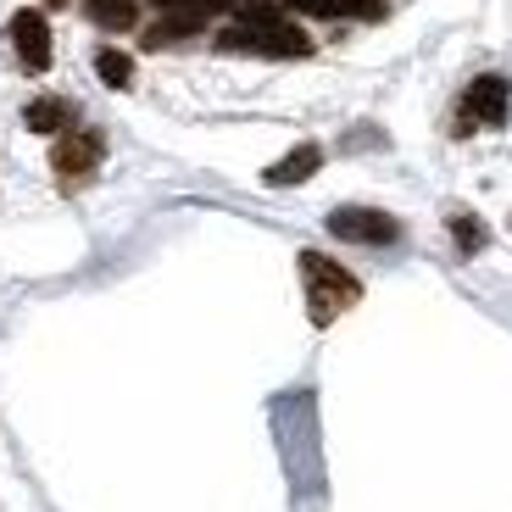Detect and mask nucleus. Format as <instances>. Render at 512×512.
Instances as JSON below:
<instances>
[{"instance_id": "obj_1", "label": "nucleus", "mask_w": 512, "mask_h": 512, "mask_svg": "<svg viewBox=\"0 0 512 512\" xmlns=\"http://www.w3.org/2000/svg\"><path fill=\"white\" fill-rule=\"evenodd\" d=\"M218 51H234V56H312V39L279 12V6H245L240 23L218 34Z\"/></svg>"}, {"instance_id": "obj_8", "label": "nucleus", "mask_w": 512, "mask_h": 512, "mask_svg": "<svg viewBox=\"0 0 512 512\" xmlns=\"http://www.w3.org/2000/svg\"><path fill=\"white\" fill-rule=\"evenodd\" d=\"M23 123L34 128V134H62V128H73V106H67L62 95H39V101H28Z\"/></svg>"}, {"instance_id": "obj_12", "label": "nucleus", "mask_w": 512, "mask_h": 512, "mask_svg": "<svg viewBox=\"0 0 512 512\" xmlns=\"http://www.w3.org/2000/svg\"><path fill=\"white\" fill-rule=\"evenodd\" d=\"M95 73H101V84H112V90H123L128 78H134V62H128L123 51H101V56H95Z\"/></svg>"}, {"instance_id": "obj_13", "label": "nucleus", "mask_w": 512, "mask_h": 512, "mask_svg": "<svg viewBox=\"0 0 512 512\" xmlns=\"http://www.w3.org/2000/svg\"><path fill=\"white\" fill-rule=\"evenodd\" d=\"M162 12H195V17H212L223 12V6H234V0H156Z\"/></svg>"}, {"instance_id": "obj_10", "label": "nucleus", "mask_w": 512, "mask_h": 512, "mask_svg": "<svg viewBox=\"0 0 512 512\" xmlns=\"http://www.w3.org/2000/svg\"><path fill=\"white\" fill-rule=\"evenodd\" d=\"M451 240H457L462 256H474V251H485V245H490V229L474 218V212H451Z\"/></svg>"}, {"instance_id": "obj_11", "label": "nucleus", "mask_w": 512, "mask_h": 512, "mask_svg": "<svg viewBox=\"0 0 512 512\" xmlns=\"http://www.w3.org/2000/svg\"><path fill=\"white\" fill-rule=\"evenodd\" d=\"M90 17L101 28H134V0H90Z\"/></svg>"}, {"instance_id": "obj_5", "label": "nucleus", "mask_w": 512, "mask_h": 512, "mask_svg": "<svg viewBox=\"0 0 512 512\" xmlns=\"http://www.w3.org/2000/svg\"><path fill=\"white\" fill-rule=\"evenodd\" d=\"M12 45H17V62H23L28 73H45V67H51V23L39 12L12 17Z\"/></svg>"}, {"instance_id": "obj_4", "label": "nucleus", "mask_w": 512, "mask_h": 512, "mask_svg": "<svg viewBox=\"0 0 512 512\" xmlns=\"http://www.w3.org/2000/svg\"><path fill=\"white\" fill-rule=\"evenodd\" d=\"M507 106H512V84L501 73H479L468 90H462V123H485L501 128L507 123Z\"/></svg>"}, {"instance_id": "obj_3", "label": "nucleus", "mask_w": 512, "mask_h": 512, "mask_svg": "<svg viewBox=\"0 0 512 512\" xmlns=\"http://www.w3.org/2000/svg\"><path fill=\"white\" fill-rule=\"evenodd\" d=\"M329 234L334 240H351V245H396L401 223L390 218V212H379V206H334Z\"/></svg>"}, {"instance_id": "obj_2", "label": "nucleus", "mask_w": 512, "mask_h": 512, "mask_svg": "<svg viewBox=\"0 0 512 512\" xmlns=\"http://www.w3.org/2000/svg\"><path fill=\"white\" fill-rule=\"evenodd\" d=\"M301 279H307V307H312V323H318V329L362 301V284L351 279L340 262H329L323 251H301Z\"/></svg>"}, {"instance_id": "obj_9", "label": "nucleus", "mask_w": 512, "mask_h": 512, "mask_svg": "<svg viewBox=\"0 0 512 512\" xmlns=\"http://www.w3.org/2000/svg\"><path fill=\"white\" fill-rule=\"evenodd\" d=\"M295 12L307 17H384V0H290Z\"/></svg>"}, {"instance_id": "obj_6", "label": "nucleus", "mask_w": 512, "mask_h": 512, "mask_svg": "<svg viewBox=\"0 0 512 512\" xmlns=\"http://www.w3.org/2000/svg\"><path fill=\"white\" fill-rule=\"evenodd\" d=\"M95 162H101V134H62L51 151V167L62 179H84Z\"/></svg>"}, {"instance_id": "obj_7", "label": "nucleus", "mask_w": 512, "mask_h": 512, "mask_svg": "<svg viewBox=\"0 0 512 512\" xmlns=\"http://www.w3.org/2000/svg\"><path fill=\"white\" fill-rule=\"evenodd\" d=\"M318 167H323V151L307 140V145H295L290 156H279V162H273L268 173H262V179H268L273 190H290V184H307L312 173H318Z\"/></svg>"}]
</instances>
